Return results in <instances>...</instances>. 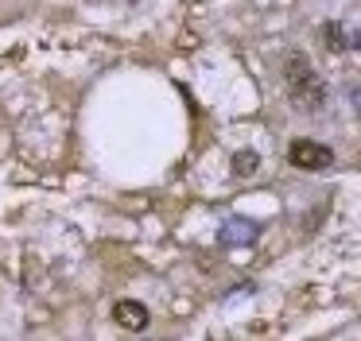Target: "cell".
I'll return each mask as SVG.
<instances>
[{"label":"cell","mask_w":361,"mask_h":341,"mask_svg":"<svg viewBox=\"0 0 361 341\" xmlns=\"http://www.w3.org/2000/svg\"><path fill=\"white\" fill-rule=\"evenodd\" d=\"M113 318L121 322V330H133V333H140L144 326H148L144 302H117V306H113Z\"/></svg>","instance_id":"277c9868"},{"label":"cell","mask_w":361,"mask_h":341,"mask_svg":"<svg viewBox=\"0 0 361 341\" xmlns=\"http://www.w3.org/2000/svg\"><path fill=\"white\" fill-rule=\"evenodd\" d=\"M218 237H221L226 248H245V244H252V240L260 237V225L249 221V217H229V221L221 225Z\"/></svg>","instance_id":"3957f363"},{"label":"cell","mask_w":361,"mask_h":341,"mask_svg":"<svg viewBox=\"0 0 361 341\" xmlns=\"http://www.w3.org/2000/svg\"><path fill=\"white\" fill-rule=\"evenodd\" d=\"M257 167H260V155H257V151H237V155H233V175H237V178L252 175Z\"/></svg>","instance_id":"8992f818"},{"label":"cell","mask_w":361,"mask_h":341,"mask_svg":"<svg viewBox=\"0 0 361 341\" xmlns=\"http://www.w3.org/2000/svg\"><path fill=\"white\" fill-rule=\"evenodd\" d=\"M322 39H326V46H330V51H334V54H342L345 46L353 43V39H350V35H345V31H342V23H326V27H322Z\"/></svg>","instance_id":"5b68a950"},{"label":"cell","mask_w":361,"mask_h":341,"mask_svg":"<svg viewBox=\"0 0 361 341\" xmlns=\"http://www.w3.org/2000/svg\"><path fill=\"white\" fill-rule=\"evenodd\" d=\"M283 78H288V97L295 108L319 113V108L326 105V82L311 70V62H307L303 51H291L288 58H283Z\"/></svg>","instance_id":"6da1fadb"},{"label":"cell","mask_w":361,"mask_h":341,"mask_svg":"<svg viewBox=\"0 0 361 341\" xmlns=\"http://www.w3.org/2000/svg\"><path fill=\"white\" fill-rule=\"evenodd\" d=\"M353 105H357V113H361V85L353 89Z\"/></svg>","instance_id":"52a82bcc"},{"label":"cell","mask_w":361,"mask_h":341,"mask_svg":"<svg viewBox=\"0 0 361 341\" xmlns=\"http://www.w3.org/2000/svg\"><path fill=\"white\" fill-rule=\"evenodd\" d=\"M288 159H291V167H299V170H326L330 163H334V151H330L326 144H319V140H295V144L288 147Z\"/></svg>","instance_id":"7a4b0ae2"}]
</instances>
